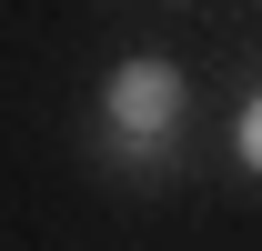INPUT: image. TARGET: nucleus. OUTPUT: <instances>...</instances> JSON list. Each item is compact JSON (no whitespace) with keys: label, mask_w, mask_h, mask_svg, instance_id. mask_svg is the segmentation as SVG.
Returning a JSON list of instances; mask_svg holds the SVG:
<instances>
[{"label":"nucleus","mask_w":262,"mask_h":251,"mask_svg":"<svg viewBox=\"0 0 262 251\" xmlns=\"http://www.w3.org/2000/svg\"><path fill=\"white\" fill-rule=\"evenodd\" d=\"M101 111H111L121 141H162V131L182 121V70H171V61H121L111 91H101Z\"/></svg>","instance_id":"f257e3e1"},{"label":"nucleus","mask_w":262,"mask_h":251,"mask_svg":"<svg viewBox=\"0 0 262 251\" xmlns=\"http://www.w3.org/2000/svg\"><path fill=\"white\" fill-rule=\"evenodd\" d=\"M232 141H242V161L262 171V101H242V131H232Z\"/></svg>","instance_id":"f03ea898"}]
</instances>
